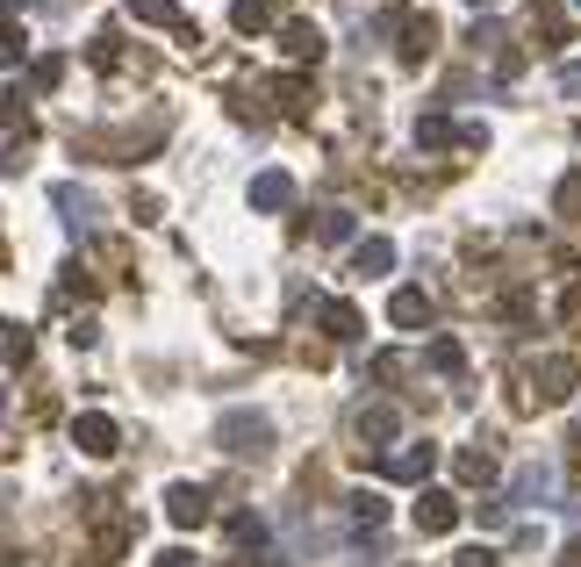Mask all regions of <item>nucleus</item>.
<instances>
[{
	"mask_svg": "<svg viewBox=\"0 0 581 567\" xmlns=\"http://www.w3.org/2000/svg\"><path fill=\"white\" fill-rule=\"evenodd\" d=\"M216 438H222V453H238V460H258V453L274 446V424H266L258 410H230V417L216 424Z\"/></svg>",
	"mask_w": 581,
	"mask_h": 567,
	"instance_id": "nucleus-1",
	"label": "nucleus"
},
{
	"mask_svg": "<svg viewBox=\"0 0 581 567\" xmlns=\"http://www.w3.org/2000/svg\"><path fill=\"white\" fill-rule=\"evenodd\" d=\"M72 446H80V453H94V460H108V453L122 446V431H116V417H101V410H86V417H72Z\"/></svg>",
	"mask_w": 581,
	"mask_h": 567,
	"instance_id": "nucleus-2",
	"label": "nucleus"
},
{
	"mask_svg": "<svg viewBox=\"0 0 581 567\" xmlns=\"http://www.w3.org/2000/svg\"><path fill=\"white\" fill-rule=\"evenodd\" d=\"M452 524H460V503L445 496V488H424V496H416V532L438 539V532H452Z\"/></svg>",
	"mask_w": 581,
	"mask_h": 567,
	"instance_id": "nucleus-3",
	"label": "nucleus"
},
{
	"mask_svg": "<svg viewBox=\"0 0 581 567\" xmlns=\"http://www.w3.org/2000/svg\"><path fill=\"white\" fill-rule=\"evenodd\" d=\"M166 517H172V524H187V532H194V524H208V488L172 482L166 488Z\"/></svg>",
	"mask_w": 581,
	"mask_h": 567,
	"instance_id": "nucleus-4",
	"label": "nucleus"
},
{
	"mask_svg": "<svg viewBox=\"0 0 581 567\" xmlns=\"http://www.w3.org/2000/svg\"><path fill=\"white\" fill-rule=\"evenodd\" d=\"M431 467H438V446H410V453H380V474H395V482H431Z\"/></svg>",
	"mask_w": 581,
	"mask_h": 567,
	"instance_id": "nucleus-5",
	"label": "nucleus"
},
{
	"mask_svg": "<svg viewBox=\"0 0 581 567\" xmlns=\"http://www.w3.org/2000/svg\"><path fill=\"white\" fill-rule=\"evenodd\" d=\"M280 51H288L294 65H316V58H324V29H316V22H288V29H280Z\"/></svg>",
	"mask_w": 581,
	"mask_h": 567,
	"instance_id": "nucleus-6",
	"label": "nucleus"
},
{
	"mask_svg": "<svg viewBox=\"0 0 581 567\" xmlns=\"http://www.w3.org/2000/svg\"><path fill=\"white\" fill-rule=\"evenodd\" d=\"M388 316H395L402 330H424V324H431V294H424V288H395Z\"/></svg>",
	"mask_w": 581,
	"mask_h": 567,
	"instance_id": "nucleus-7",
	"label": "nucleus"
},
{
	"mask_svg": "<svg viewBox=\"0 0 581 567\" xmlns=\"http://www.w3.org/2000/svg\"><path fill=\"white\" fill-rule=\"evenodd\" d=\"M352 438H360V446H388V438H395V410H388V402L360 410V417H352Z\"/></svg>",
	"mask_w": 581,
	"mask_h": 567,
	"instance_id": "nucleus-8",
	"label": "nucleus"
},
{
	"mask_svg": "<svg viewBox=\"0 0 581 567\" xmlns=\"http://www.w3.org/2000/svg\"><path fill=\"white\" fill-rule=\"evenodd\" d=\"M29 352H36L29 324H15V316H0V366H29Z\"/></svg>",
	"mask_w": 581,
	"mask_h": 567,
	"instance_id": "nucleus-9",
	"label": "nucleus"
},
{
	"mask_svg": "<svg viewBox=\"0 0 581 567\" xmlns=\"http://www.w3.org/2000/svg\"><path fill=\"white\" fill-rule=\"evenodd\" d=\"M294 202V180L288 172H258L252 180V208H266V216H274V208H288Z\"/></svg>",
	"mask_w": 581,
	"mask_h": 567,
	"instance_id": "nucleus-10",
	"label": "nucleus"
},
{
	"mask_svg": "<svg viewBox=\"0 0 581 567\" xmlns=\"http://www.w3.org/2000/svg\"><path fill=\"white\" fill-rule=\"evenodd\" d=\"M431 44H438V22H431V15H410V22H402V58H410V65H424Z\"/></svg>",
	"mask_w": 581,
	"mask_h": 567,
	"instance_id": "nucleus-11",
	"label": "nucleus"
},
{
	"mask_svg": "<svg viewBox=\"0 0 581 567\" xmlns=\"http://www.w3.org/2000/svg\"><path fill=\"white\" fill-rule=\"evenodd\" d=\"M388 266H395V244H388V238H360V252H352V274L374 280V274H388Z\"/></svg>",
	"mask_w": 581,
	"mask_h": 567,
	"instance_id": "nucleus-12",
	"label": "nucleus"
},
{
	"mask_svg": "<svg viewBox=\"0 0 581 567\" xmlns=\"http://www.w3.org/2000/svg\"><path fill=\"white\" fill-rule=\"evenodd\" d=\"M130 15H137V22H158V29H180V36H187V15H180V0H130Z\"/></svg>",
	"mask_w": 581,
	"mask_h": 567,
	"instance_id": "nucleus-13",
	"label": "nucleus"
},
{
	"mask_svg": "<svg viewBox=\"0 0 581 567\" xmlns=\"http://www.w3.org/2000/svg\"><path fill=\"white\" fill-rule=\"evenodd\" d=\"M324 330L338 345H352V338H360V310H352V302H324Z\"/></svg>",
	"mask_w": 581,
	"mask_h": 567,
	"instance_id": "nucleus-14",
	"label": "nucleus"
},
{
	"mask_svg": "<svg viewBox=\"0 0 581 567\" xmlns=\"http://www.w3.org/2000/svg\"><path fill=\"white\" fill-rule=\"evenodd\" d=\"M460 482H496V453L467 446V453H460Z\"/></svg>",
	"mask_w": 581,
	"mask_h": 567,
	"instance_id": "nucleus-15",
	"label": "nucleus"
},
{
	"mask_svg": "<svg viewBox=\"0 0 581 567\" xmlns=\"http://www.w3.org/2000/svg\"><path fill=\"white\" fill-rule=\"evenodd\" d=\"M230 22H238L244 36H258V29H266L274 15H266V0H230Z\"/></svg>",
	"mask_w": 581,
	"mask_h": 567,
	"instance_id": "nucleus-16",
	"label": "nucleus"
},
{
	"mask_svg": "<svg viewBox=\"0 0 581 567\" xmlns=\"http://www.w3.org/2000/svg\"><path fill=\"white\" fill-rule=\"evenodd\" d=\"M58 80H65V58H36L29 65V94H51Z\"/></svg>",
	"mask_w": 581,
	"mask_h": 567,
	"instance_id": "nucleus-17",
	"label": "nucleus"
},
{
	"mask_svg": "<svg viewBox=\"0 0 581 567\" xmlns=\"http://www.w3.org/2000/svg\"><path fill=\"white\" fill-rule=\"evenodd\" d=\"M22 58H29V36L15 22H0V65H22Z\"/></svg>",
	"mask_w": 581,
	"mask_h": 567,
	"instance_id": "nucleus-18",
	"label": "nucleus"
},
{
	"mask_svg": "<svg viewBox=\"0 0 581 567\" xmlns=\"http://www.w3.org/2000/svg\"><path fill=\"white\" fill-rule=\"evenodd\" d=\"M452 137H460V130H452L445 116H424V122H416V144H431V152H438V144H452Z\"/></svg>",
	"mask_w": 581,
	"mask_h": 567,
	"instance_id": "nucleus-19",
	"label": "nucleus"
},
{
	"mask_svg": "<svg viewBox=\"0 0 581 567\" xmlns=\"http://www.w3.org/2000/svg\"><path fill=\"white\" fill-rule=\"evenodd\" d=\"M316 238H324V244H344V238H352V216H344V208H324V224H316Z\"/></svg>",
	"mask_w": 581,
	"mask_h": 567,
	"instance_id": "nucleus-20",
	"label": "nucleus"
},
{
	"mask_svg": "<svg viewBox=\"0 0 581 567\" xmlns=\"http://www.w3.org/2000/svg\"><path fill=\"white\" fill-rule=\"evenodd\" d=\"M380 517H388V503H380V496H352V524H360V532H374Z\"/></svg>",
	"mask_w": 581,
	"mask_h": 567,
	"instance_id": "nucleus-21",
	"label": "nucleus"
},
{
	"mask_svg": "<svg viewBox=\"0 0 581 567\" xmlns=\"http://www.w3.org/2000/svg\"><path fill=\"white\" fill-rule=\"evenodd\" d=\"M274 94H280V108H288V116H308V86L302 80H280Z\"/></svg>",
	"mask_w": 581,
	"mask_h": 567,
	"instance_id": "nucleus-22",
	"label": "nucleus"
},
{
	"mask_svg": "<svg viewBox=\"0 0 581 567\" xmlns=\"http://www.w3.org/2000/svg\"><path fill=\"white\" fill-rule=\"evenodd\" d=\"M431 366H438V374H460V345L438 338V345H431Z\"/></svg>",
	"mask_w": 581,
	"mask_h": 567,
	"instance_id": "nucleus-23",
	"label": "nucleus"
},
{
	"mask_svg": "<svg viewBox=\"0 0 581 567\" xmlns=\"http://www.w3.org/2000/svg\"><path fill=\"white\" fill-rule=\"evenodd\" d=\"M560 208H574V216H581V172H567V180H560Z\"/></svg>",
	"mask_w": 581,
	"mask_h": 567,
	"instance_id": "nucleus-24",
	"label": "nucleus"
},
{
	"mask_svg": "<svg viewBox=\"0 0 581 567\" xmlns=\"http://www.w3.org/2000/svg\"><path fill=\"white\" fill-rule=\"evenodd\" d=\"M560 94H574V101H581V65H567V72H560Z\"/></svg>",
	"mask_w": 581,
	"mask_h": 567,
	"instance_id": "nucleus-25",
	"label": "nucleus"
},
{
	"mask_svg": "<svg viewBox=\"0 0 581 567\" xmlns=\"http://www.w3.org/2000/svg\"><path fill=\"white\" fill-rule=\"evenodd\" d=\"M460 567H496V553H481V546H474V553H460Z\"/></svg>",
	"mask_w": 581,
	"mask_h": 567,
	"instance_id": "nucleus-26",
	"label": "nucleus"
},
{
	"mask_svg": "<svg viewBox=\"0 0 581 567\" xmlns=\"http://www.w3.org/2000/svg\"><path fill=\"white\" fill-rule=\"evenodd\" d=\"M158 567H194V560H187V553H158Z\"/></svg>",
	"mask_w": 581,
	"mask_h": 567,
	"instance_id": "nucleus-27",
	"label": "nucleus"
},
{
	"mask_svg": "<svg viewBox=\"0 0 581 567\" xmlns=\"http://www.w3.org/2000/svg\"><path fill=\"white\" fill-rule=\"evenodd\" d=\"M567 567H581V539H574V546H567Z\"/></svg>",
	"mask_w": 581,
	"mask_h": 567,
	"instance_id": "nucleus-28",
	"label": "nucleus"
},
{
	"mask_svg": "<svg viewBox=\"0 0 581 567\" xmlns=\"http://www.w3.org/2000/svg\"><path fill=\"white\" fill-rule=\"evenodd\" d=\"M474 8H496V0H474Z\"/></svg>",
	"mask_w": 581,
	"mask_h": 567,
	"instance_id": "nucleus-29",
	"label": "nucleus"
},
{
	"mask_svg": "<svg viewBox=\"0 0 581 567\" xmlns=\"http://www.w3.org/2000/svg\"><path fill=\"white\" fill-rule=\"evenodd\" d=\"M574 8H581V0H574Z\"/></svg>",
	"mask_w": 581,
	"mask_h": 567,
	"instance_id": "nucleus-30",
	"label": "nucleus"
}]
</instances>
